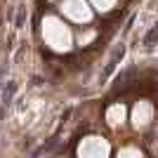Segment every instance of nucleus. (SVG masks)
<instances>
[{
    "label": "nucleus",
    "mask_w": 158,
    "mask_h": 158,
    "mask_svg": "<svg viewBox=\"0 0 158 158\" xmlns=\"http://www.w3.org/2000/svg\"><path fill=\"white\" fill-rule=\"evenodd\" d=\"M24 21H26V7L19 5V12H17V21H14V26H17V28H24Z\"/></svg>",
    "instance_id": "nucleus-1"
}]
</instances>
